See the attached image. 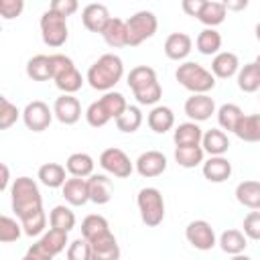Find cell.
<instances>
[{
    "mask_svg": "<svg viewBox=\"0 0 260 260\" xmlns=\"http://www.w3.org/2000/svg\"><path fill=\"white\" fill-rule=\"evenodd\" d=\"M201 171L209 183H223L232 175V162L225 156H209L207 160H203Z\"/></svg>",
    "mask_w": 260,
    "mask_h": 260,
    "instance_id": "cell-18",
    "label": "cell"
},
{
    "mask_svg": "<svg viewBox=\"0 0 260 260\" xmlns=\"http://www.w3.org/2000/svg\"><path fill=\"white\" fill-rule=\"evenodd\" d=\"M100 104L104 106V110L108 112V116H110L112 120L120 118V116L124 114V110L128 108L126 98H124L120 91H108V93H104V95L100 98Z\"/></svg>",
    "mask_w": 260,
    "mask_h": 260,
    "instance_id": "cell-41",
    "label": "cell"
},
{
    "mask_svg": "<svg viewBox=\"0 0 260 260\" xmlns=\"http://www.w3.org/2000/svg\"><path fill=\"white\" fill-rule=\"evenodd\" d=\"M110 10H108V6L106 4H98V2H91V4H87L83 10H81V22H83V26L87 28V30H91V32H104V28H106V24L110 22Z\"/></svg>",
    "mask_w": 260,
    "mask_h": 260,
    "instance_id": "cell-14",
    "label": "cell"
},
{
    "mask_svg": "<svg viewBox=\"0 0 260 260\" xmlns=\"http://www.w3.org/2000/svg\"><path fill=\"white\" fill-rule=\"evenodd\" d=\"M93 158L87 154V152H73L69 154V158L65 160V169L71 177H79V179H85V177H91L93 175Z\"/></svg>",
    "mask_w": 260,
    "mask_h": 260,
    "instance_id": "cell-28",
    "label": "cell"
},
{
    "mask_svg": "<svg viewBox=\"0 0 260 260\" xmlns=\"http://www.w3.org/2000/svg\"><path fill=\"white\" fill-rule=\"evenodd\" d=\"M254 63H256V67H258V69H260V55H258V57H256V61H254Z\"/></svg>",
    "mask_w": 260,
    "mask_h": 260,
    "instance_id": "cell-57",
    "label": "cell"
},
{
    "mask_svg": "<svg viewBox=\"0 0 260 260\" xmlns=\"http://www.w3.org/2000/svg\"><path fill=\"white\" fill-rule=\"evenodd\" d=\"M124 63L118 55L106 53L87 69V83L98 91H112V87L122 79Z\"/></svg>",
    "mask_w": 260,
    "mask_h": 260,
    "instance_id": "cell-1",
    "label": "cell"
},
{
    "mask_svg": "<svg viewBox=\"0 0 260 260\" xmlns=\"http://www.w3.org/2000/svg\"><path fill=\"white\" fill-rule=\"evenodd\" d=\"M201 146L209 156H223L228 152V148H230V140H228V134L223 130L211 128V130L203 132Z\"/></svg>",
    "mask_w": 260,
    "mask_h": 260,
    "instance_id": "cell-20",
    "label": "cell"
},
{
    "mask_svg": "<svg viewBox=\"0 0 260 260\" xmlns=\"http://www.w3.org/2000/svg\"><path fill=\"white\" fill-rule=\"evenodd\" d=\"M22 260H32V258H30L28 254H24V256H22Z\"/></svg>",
    "mask_w": 260,
    "mask_h": 260,
    "instance_id": "cell-58",
    "label": "cell"
},
{
    "mask_svg": "<svg viewBox=\"0 0 260 260\" xmlns=\"http://www.w3.org/2000/svg\"><path fill=\"white\" fill-rule=\"evenodd\" d=\"M18 221H20V225H22V232L32 238V236H39V234L45 230V225H47V215H45L43 209H39V211H35V213H28V215L20 217Z\"/></svg>",
    "mask_w": 260,
    "mask_h": 260,
    "instance_id": "cell-42",
    "label": "cell"
},
{
    "mask_svg": "<svg viewBox=\"0 0 260 260\" xmlns=\"http://www.w3.org/2000/svg\"><path fill=\"white\" fill-rule=\"evenodd\" d=\"M26 75L32 81H47L53 79V67H51V55H35L26 61Z\"/></svg>",
    "mask_w": 260,
    "mask_h": 260,
    "instance_id": "cell-30",
    "label": "cell"
},
{
    "mask_svg": "<svg viewBox=\"0 0 260 260\" xmlns=\"http://www.w3.org/2000/svg\"><path fill=\"white\" fill-rule=\"evenodd\" d=\"M152 81H156V71L152 67H148V65L132 67L130 73H128V87L132 91H136V89H140V87H144V85H148Z\"/></svg>",
    "mask_w": 260,
    "mask_h": 260,
    "instance_id": "cell-39",
    "label": "cell"
},
{
    "mask_svg": "<svg viewBox=\"0 0 260 260\" xmlns=\"http://www.w3.org/2000/svg\"><path fill=\"white\" fill-rule=\"evenodd\" d=\"M22 10H24V2L22 0H0V14H2L4 20L20 16Z\"/></svg>",
    "mask_w": 260,
    "mask_h": 260,
    "instance_id": "cell-49",
    "label": "cell"
},
{
    "mask_svg": "<svg viewBox=\"0 0 260 260\" xmlns=\"http://www.w3.org/2000/svg\"><path fill=\"white\" fill-rule=\"evenodd\" d=\"M51 67H53V81L63 93L73 95L75 91L81 89L83 77L67 55H61V53L51 55Z\"/></svg>",
    "mask_w": 260,
    "mask_h": 260,
    "instance_id": "cell-4",
    "label": "cell"
},
{
    "mask_svg": "<svg viewBox=\"0 0 260 260\" xmlns=\"http://www.w3.org/2000/svg\"><path fill=\"white\" fill-rule=\"evenodd\" d=\"M67 260H91V244L85 238H77L69 242Z\"/></svg>",
    "mask_w": 260,
    "mask_h": 260,
    "instance_id": "cell-47",
    "label": "cell"
},
{
    "mask_svg": "<svg viewBox=\"0 0 260 260\" xmlns=\"http://www.w3.org/2000/svg\"><path fill=\"white\" fill-rule=\"evenodd\" d=\"M136 205L140 211V219L148 228H156L165 219V199L156 187H144L136 195Z\"/></svg>",
    "mask_w": 260,
    "mask_h": 260,
    "instance_id": "cell-5",
    "label": "cell"
},
{
    "mask_svg": "<svg viewBox=\"0 0 260 260\" xmlns=\"http://www.w3.org/2000/svg\"><path fill=\"white\" fill-rule=\"evenodd\" d=\"M91 260H120V246L114 234L91 242Z\"/></svg>",
    "mask_w": 260,
    "mask_h": 260,
    "instance_id": "cell-23",
    "label": "cell"
},
{
    "mask_svg": "<svg viewBox=\"0 0 260 260\" xmlns=\"http://www.w3.org/2000/svg\"><path fill=\"white\" fill-rule=\"evenodd\" d=\"M53 114L55 118L65 124V126H73L75 122H79L81 118V104L75 95H69V93H63L55 100L53 104Z\"/></svg>",
    "mask_w": 260,
    "mask_h": 260,
    "instance_id": "cell-11",
    "label": "cell"
},
{
    "mask_svg": "<svg viewBox=\"0 0 260 260\" xmlns=\"http://www.w3.org/2000/svg\"><path fill=\"white\" fill-rule=\"evenodd\" d=\"M63 197L69 205L73 207H81L89 201V187H87V179H79V177H71L65 181V185L61 187Z\"/></svg>",
    "mask_w": 260,
    "mask_h": 260,
    "instance_id": "cell-17",
    "label": "cell"
},
{
    "mask_svg": "<svg viewBox=\"0 0 260 260\" xmlns=\"http://www.w3.org/2000/svg\"><path fill=\"white\" fill-rule=\"evenodd\" d=\"M205 150L201 144H193V146H177L175 148V160L179 162V167L183 169H195L203 162Z\"/></svg>",
    "mask_w": 260,
    "mask_h": 260,
    "instance_id": "cell-33",
    "label": "cell"
},
{
    "mask_svg": "<svg viewBox=\"0 0 260 260\" xmlns=\"http://www.w3.org/2000/svg\"><path fill=\"white\" fill-rule=\"evenodd\" d=\"M39 244L55 258L59 252H63L65 250V244H69L67 242V232H61V230H49L47 234H43V238L39 240Z\"/></svg>",
    "mask_w": 260,
    "mask_h": 260,
    "instance_id": "cell-40",
    "label": "cell"
},
{
    "mask_svg": "<svg viewBox=\"0 0 260 260\" xmlns=\"http://www.w3.org/2000/svg\"><path fill=\"white\" fill-rule=\"evenodd\" d=\"M254 32H256V39H258V41H260V22H258V24H256V28H254Z\"/></svg>",
    "mask_w": 260,
    "mask_h": 260,
    "instance_id": "cell-56",
    "label": "cell"
},
{
    "mask_svg": "<svg viewBox=\"0 0 260 260\" xmlns=\"http://www.w3.org/2000/svg\"><path fill=\"white\" fill-rule=\"evenodd\" d=\"M242 118H244V112L236 104H223L217 110V124H219L221 130L236 132V128H238V124H240Z\"/></svg>",
    "mask_w": 260,
    "mask_h": 260,
    "instance_id": "cell-36",
    "label": "cell"
},
{
    "mask_svg": "<svg viewBox=\"0 0 260 260\" xmlns=\"http://www.w3.org/2000/svg\"><path fill=\"white\" fill-rule=\"evenodd\" d=\"M217 244H219V248H221L225 254L236 256V254H244V250H246V246H248V238H246V234H244L242 230H225V232L219 236Z\"/></svg>",
    "mask_w": 260,
    "mask_h": 260,
    "instance_id": "cell-29",
    "label": "cell"
},
{
    "mask_svg": "<svg viewBox=\"0 0 260 260\" xmlns=\"http://www.w3.org/2000/svg\"><path fill=\"white\" fill-rule=\"evenodd\" d=\"M77 8H79L77 0H53V2L49 4V10L57 12V14L63 16V18L71 16L73 12H77Z\"/></svg>",
    "mask_w": 260,
    "mask_h": 260,
    "instance_id": "cell-50",
    "label": "cell"
},
{
    "mask_svg": "<svg viewBox=\"0 0 260 260\" xmlns=\"http://www.w3.org/2000/svg\"><path fill=\"white\" fill-rule=\"evenodd\" d=\"M230 260H252L250 256H246V254H236V256H232Z\"/></svg>",
    "mask_w": 260,
    "mask_h": 260,
    "instance_id": "cell-55",
    "label": "cell"
},
{
    "mask_svg": "<svg viewBox=\"0 0 260 260\" xmlns=\"http://www.w3.org/2000/svg\"><path fill=\"white\" fill-rule=\"evenodd\" d=\"M225 10H244L248 6V0H225Z\"/></svg>",
    "mask_w": 260,
    "mask_h": 260,
    "instance_id": "cell-53",
    "label": "cell"
},
{
    "mask_svg": "<svg viewBox=\"0 0 260 260\" xmlns=\"http://www.w3.org/2000/svg\"><path fill=\"white\" fill-rule=\"evenodd\" d=\"M114 122H116V128H118L120 132L132 134V132H136V130L142 126V112H140V108H136V106H128V108L124 110V114H122L120 118H116Z\"/></svg>",
    "mask_w": 260,
    "mask_h": 260,
    "instance_id": "cell-38",
    "label": "cell"
},
{
    "mask_svg": "<svg viewBox=\"0 0 260 260\" xmlns=\"http://www.w3.org/2000/svg\"><path fill=\"white\" fill-rule=\"evenodd\" d=\"M177 81L189 89L191 93H207L215 87V77L211 71H207L205 67H201L195 61H185L177 67L175 71Z\"/></svg>",
    "mask_w": 260,
    "mask_h": 260,
    "instance_id": "cell-3",
    "label": "cell"
},
{
    "mask_svg": "<svg viewBox=\"0 0 260 260\" xmlns=\"http://www.w3.org/2000/svg\"><path fill=\"white\" fill-rule=\"evenodd\" d=\"M242 228H244L242 232L246 234L248 240L260 242V211H250V213L244 217Z\"/></svg>",
    "mask_w": 260,
    "mask_h": 260,
    "instance_id": "cell-48",
    "label": "cell"
},
{
    "mask_svg": "<svg viewBox=\"0 0 260 260\" xmlns=\"http://www.w3.org/2000/svg\"><path fill=\"white\" fill-rule=\"evenodd\" d=\"M53 110H49V106L41 100H32L24 106L22 110V122L28 130L32 132H43L51 126V120H53Z\"/></svg>",
    "mask_w": 260,
    "mask_h": 260,
    "instance_id": "cell-10",
    "label": "cell"
},
{
    "mask_svg": "<svg viewBox=\"0 0 260 260\" xmlns=\"http://www.w3.org/2000/svg\"><path fill=\"white\" fill-rule=\"evenodd\" d=\"M156 28H158V20H156V14L154 12H150V10H138V12H134L126 20L128 45L130 47H138L146 39L154 37Z\"/></svg>",
    "mask_w": 260,
    "mask_h": 260,
    "instance_id": "cell-6",
    "label": "cell"
},
{
    "mask_svg": "<svg viewBox=\"0 0 260 260\" xmlns=\"http://www.w3.org/2000/svg\"><path fill=\"white\" fill-rule=\"evenodd\" d=\"M238 71H240V59L232 51H219L213 57V61H211V73H213V77L230 79V77L238 75Z\"/></svg>",
    "mask_w": 260,
    "mask_h": 260,
    "instance_id": "cell-16",
    "label": "cell"
},
{
    "mask_svg": "<svg viewBox=\"0 0 260 260\" xmlns=\"http://www.w3.org/2000/svg\"><path fill=\"white\" fill-rule=\"evenodd\" d=\"M0 169H2V181H0V189H2V191H6V189H8V181H10L8 167H6V165H0Z\"/></svg>",
    "mask_w": 260,
    "mask_h": 260,
    "instance_id": "cell-54",
    "label": "cell"
},
{
    "mask_svg": "<svg viewBox=\"0 0 260 260\" xmlns=\"http://www.w3.org/2000/svg\"><path fill=\"white\" fill-rule=\"evenodd\" d=\"M134 165H136V171L140 177L152 179V177H158L167 171V156L158 150H146L136 158Z\"/></svg>",
    "mask_w": 260,
    "mask_h": 260,
    "instance_id": "cell-13",
    "label": "cell"
},
{
    "mask_svg": "<svg viewBox=\"0 0 260 260\" xmlns=\"http://www.w3.org/2000/svg\"><path fill=\"white\" fill-rule=\"evenodd\" d=\"M132 93H134V98H136L138 104H142V106H154L160 100V95H162V87H160V83L156 79V81H152V83H148V85H144V87H140V89H136Z\"/></svg>",
    "mask_w": 260,
    "mask_h": 260,
    "instance_id": "cell-43",
    "label": "cell"
},
{
    "mask_svg": "<svg viewBox=\"0 0 260 260\" xmlns=\"http://www.w3.org/2000/svg\"><path fill=\"white\" fill-rule=\"evenodd\" d=\"M26 254H28L32 260H53V256H51V254H49V252H47L39 242H37V244H32V246L26 250Z\"/></svg>",
    "mask_w": 260,
    "mask_h": 260,
    "instance_id": "cell-52",
    "label": "cell"
},
{
    "mask_svg": "<svg viewBox=\"0 0 260 260\" xmlns=\"http://www.w3.org/2000/svg\"><path fill=\"white\" fill-rule=\"evenodd\" d=\"M49 223L53 230H61L69 234L75 228V213L67 205H55L49 213Z\"/></svg>",
    "mask_w": 260,
    "mask_h": 260,
    "instance_id": "cell-37",
    "label": "cell"
},
{
    "mask_svg": "<svg viewBox=\"0 0 260 260\" xmlns=\"http://www.w3.org/2000/svg\"><path fill=\"white\" fill-rule=\"evenodd\" d=\"M41 37H43V43L53 47V49L63 47L67 43V37H69L67 18L59 16L53 10H45L41 16Z\"/></svg>",
    "mask_w": 260,
    "mask_h": 260,
    "instance_id": "cell-7",
    "label": "cell"
},
{
    "mask_svg": "<svg viewBox=\"0 0 260 260\" xmlns=\"http://www.w3.org/2000/svg\"><path fill=\"white\" fill-rule=\"evenodd\" d=\"M195 47L201 55H207V57H215L221 49V35L215 30V28H203L197 39H195Z\"/></svg>",
    "mask_w": 260,
    "mask_h": 260,
    "instance_id": "cell-32",
    "label": "cell"
},
{
    "mask_svg": "<svg viewBox=\"0 0 260 260\" xmlns=\"http://www.w3.org/2000/svg\"><path fill=\"white\" fill-rule=\"evenodd\" d=\"M102 37H104V41H106L110 47H114V49H118V47H126V45H128L126 20H122V18H118V16H112L110 22L106 24Z\"/></svg>",
    "mask_w": 260,
    "mask_h": 260,
    "instance_id": "cell-26",
    "label": "cell"
},
{
    "mask_svg": "<svg viewBox=\"0 0 260 260\" xmlns=\"http://www.w3.org/2000/svg\"><path fill=\"white\" fill-rule=\"evenodd\" d=\"M148 128L156 134H165L175 126V114L169 106H154L146 118Z\"/></svg>",
    "mask_w": 260,
    "mask_h": 260,
    "instance_id": "cell-22",
    "label": "cell"
},
{
    "mask_svg": "<svg viewBox=\"0 0 260 260\" xmlns=\"http://www.w3.org/2000/svg\"><path fill=\"white\" fill-rule=\"evenodd\" d=\"M18 116H22L20 112H18V108L12 104V102H8V98H0V130H6V128H10L16 120H18Z\"/></svg>",
    "mask_w": 260,
    "mask_h": 260,
    "instance_id": "cell-45",
    "label": "cell"
},
{
    "mask_svg": "<svg viewBox=\"0 0 260 260\" xmlns=\"http://www.w3.org/2000/svg\"><path fill=\"white\" fill-rule=\"evenodd\" d=\"M173 140L177 146H193V144H201L203 140V130L197 122H183L175 128L173 132Z\"/></svg>",
    "mask_w": 260,
    "mask_h": 260,
    "instance_id": "cell-27",
    "label": "cell"
},
{
    "mask_svg": "<svg viewBox=\"0 0 260 260\" xmlns=\"http://www.w3.org/2000/svg\"><path fill=\"white\" fill-rule=\"evenodd\" d=\"M87 187H89V201L95 205H106L112 199L114 193V185L106 175H91L87 179Z\"/></svg>",
    "mask_w": 260,
    "mask_h": 260,
    "instance_id": "cell-19",
    "label": "cell"
},
{
    "mask_svg": "<svg viewBox=\"0 0 260 260\" xmlns=\"http://www.w3.org/2000/svg\"><path fill=\"white\" fill-rule=\"evenodd\" d=\"M225 4L223 2H215V0H205L197 20H201L207 28H213L217 24H221L225 20Z\"/></svg>",
    "mask_w": 260,
    "mask_h": 260,
    "instance_id": "cell-31",
    "label": "cell"
},
{
    "mask_svg": "<svg viewBox=\"0 0 260 260\" xmlns=\"http://www.w3.org/2000/svg\"><path fill=\"white\" fill-rule=\"evenodd\" d=\"M22 234V225L20 221L8 217V215H2L0 217V242L8 244V242H16Z\"/></svg>",
    "mask_w": 260,
    "mask_h": 260,
    "instance_id": "cell-44",
    "label": "cell"
},
{
    "mask_svg": "<svg viewBox=\"0 0 260 260\" xmlns=\"http://www.w3.org/2000/svg\"><path fill=\"white\" fill-rule=\"evenodd\" d=\"M185 114L191 118V122H205L215 114V102L207 93H191L185 102Z\"/></svg>",
    "mask_w": 260,
    "mask_h": 260,
    "instance_id": "cell-12",
    "label": "cell"
},
{
    "mask_svg": "<svg viewBox=\"0 0 260 260\" xmlns=\"http://www.w3.org/2000/svg\"><path fill=\"white\" fill-rule=\"evenodd\" d=\"M85 120H87V124H89L91 128H102V126H106L112 118L108 116V112L104 110V106H102L100 100H98V102L89 104V108L85 110Z\"/></svg>",
    "mask_w": 260,
    "mask_h": 260,
    "instance_id": "cell-46",
    "label": "cell"
},
{
    "mask_svg": "<svg viewBox=\"0 0 260 260\" xmlns=\"http://www.w3.org/2000/svg\"><path fill=\"white\" fill-rule=\"evenodd\" d=\"M236 199L252 211H260V181H242L236 187Z\"/></svg>",
    "mask_w": 260,
    "mask_h": 260,
    "instance_id": "cell-24",
    "label": "cell"
},
{
    "mask_svg": "<svg viewBox=\"0 0 260 260\" xmlns=\"http://www.w3.org/2000/svg\"><path fill=\"white\" fill-rule=\"evenodd\" d=\"M108 234H112V232H110V223H108V219L104 215L91 213L81 221V238H85L89 244L100 240V238H104V236H108Z\"/></svg>",
    "mask_w": 260,
    "mask_h": 260,
    "instance_id": "cell-21",
    "label": "cell"
},
{
    "mask_svg": "<svg viewBox=\"0 0 260 260\" xmlns=\"http://www.w3.org/2000/svg\"><path fill=\"white\" fill-rule=\"evenodd\" d=\"M193 49V39L187 32H171L165 41V55L171 61H183Z\"/></svg>",
    "mask_w": 260,
    "mask_h": 260,
    "instance_id": "cell-15",
    "label": "cell"
},
{
    "mask_svg": "<svg viewBox=\"0 0 260 260\" xmlns=\"http://www.w3.org/2000/svg\"><path fill=\"white\" fill-rule=\"evenodd\" d=\"M39 181L49 189H59L67 181V169L59 162H45L39 167Z\"/></svg>",
    "mask_w": 260,
    "mask_h": 260,
    "instance_id": "cell-25",
    "label": "cell"
},
{
    "mask_svg": "<svg viewBox=\"0 0 260 260\" xmlns=\"http://www.w3.org/2000/svg\"><path fill=\"white\" fill-rule=\"evenodd\" d=\"M10 199H12V211L16 213L18 219L43 209V197H41L39 185L30 177L14 179V183L10 187Z\"/></svg>",
    "mask_w": 260,
    "mask_h": 260,
    "instance_id": "cell-2",
    "label": "cell"
},
{
    "mask_svg": "<svg viewBox=\"0 0 260 260\" xmlns=\"http://www.w3.org/2000/svg\"><path fill=\"white\" fill-rule=\"evenodd\" d=\"M185 238H187V242L195 250H201V252H207V250H211L217 244L215 232H213L211 223L205 221V219H193V221H189L187 228H185Z\"/></svg>",
    "mask_w": 260,
    "mask_h": 260,
    "instance_id": "cell-9",
    "label": "cell"
},
{
    "mask_svg": "<svg viewBox=\"0 0 260 260\" xmlns=\"http://www.w3.org/2000/svg\"><path fill=\"white\" fill-rule=\"evenodd\" d=\"M238 87L244 93H254L260 89V69L256 67V63H246L244 67H240L238 71Z\"/></svg>",
    "mask_w": 260,
    "mask_h": 260,
    "instance_id": "cell-34",
    "label": "cell"
},
{
    "mask_svg": "<svg viewBox=\"0 0 260 260\" xmlns=\"http://www.w3.org/2000/svg\"><path fill=\"white\" fill-rule=\"evenodd\" d=\"M100 167L106 173H110L118 179H126L134 171V165H132L130 156L122 148H116V146H110L100 154Z\"/></svg>",
    "mask_w": 260,
    "mask_h": 260,
    "instance_id": "cell-8",
    "label": "cell"
},
{
    "mask_svg": "<svg viewBox=\"0 0 260 260\" xmlns=\"http://www.w3.org/2000/svg\"><path fill=\"white\" fill-rule=\"evenodd\" d=\"M234 134L244 142H260V114L244 116Z\"/></svg>",
    "mask_w": 260,
    "mask_h": 260,
    "instance_id": "cell-35",
    "label": "cell"
},
{
    "mask_svg": "<svg viewBox=\"0 0 260 260\" xmlns=\"http://www.w3.org/2000/svg\"><path fill=\"white\" fill-rule=\"evenodd\" d=\"M203 4H205V0H183V2H181V8H183L185 14L197 18L199 12H201V8H203Z\"/></svg>",
    "mask_w": 260,
    "mask_h": 260,
    "instance_id": "cell-51",
    "label": "cell"
}]
</instances>
